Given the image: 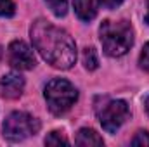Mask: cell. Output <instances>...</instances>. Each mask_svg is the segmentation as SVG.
Here are the masks:
<instances>
[{
	"label": "cell",
	"mask_w": 149,
	"mask_h": 147,
	"mask_svg": "<svg viewBox=\"0 0 149 147\" xmlns=\"http://www.w3.org/2000/svg\"><path fill=\"white\" fill-rule=\"evenodd\" d=\"M74 144H76V146H81V147H90V146H102L104 140H102V137H99V133H95L92 128H81V130L76 133Z\"/></svg>",
	"instance_id": "cell-9"
},
{
	"label": "cell",
	"mask_w": 149,
	"mask_h": 147,
	"mask_svg": "<svg viewBox=\"0 0 149 147\" xmlns=\"http://www.w3.org/2000/svg\"><path fill=\"white\" fill-rule=\"evenodd\" d=\"M139 64H141V68H142V69H146V71L149 73V42L144 45V49H142V52H141Z\"/></svg>",
	"instance_id": "cell-14"
},
{
	"label": "cell",
	"mask_w": 149,
	"mask_h": 147,
	"mask_svg": "<svg viewBox=\"0 0 149 147\" xmlns=\"http://www.w3.org/2000/svg\"><path fill=\"white\" fill-rule=\"evenodd\" d=\"M83 64H85V68L90 69V71L97 69L99 59H97V54H95L94 49H85V50H83Z\"/></svg>",
	"instance_id": "cell-11"
},
{
	"label": "cell",
	"mask_w": 149,
	"mask_h": 147,
	"mask_svg": "<svg viewBox=\"0 0 149 147\" xmlns=\"http://www.w3.org/2000/svg\"><path fill=\"white\" fill-rule=\"evenodd\" d=\"M40 130V121L28 112L16 111L7 116L3 123V137L10 142H21Z\"/></svg>",
	"instance_id": "cell-4"
},
{
	"label": "cell",
	"mask_w": 149,
	"mask_h": 147,
	"mask_svg": "<svg viewBox=\"0 0 149 147\" xmlns=\"http://www.w3.org/2000/svg\"><path fill=\"white\" fill-rule=\"evenodd\" d=\"M16 12L12 0H0V17H9Z\"/></svg>",
	"instance_id": "cell-13"
},
{
	"label": "cell",
	"mask_w": 149,
	"mask_h": 147,
	"mask_svg": "<svg viewBox=\"0 0 149 147\" xmlns=\"http://www.w3.org/2000/svg\"><path fill=\"white\" fill-rule=\"evenodd\" d=\"M132 146H149V133L148 132H139L132 139Z\"/></svg>",
	"instance_id": "cell-15"
},
{
	"label": "cell",
	"mask_w": 149,
	"mask_h": 147,
	"mask_svg": "<svg viewBox=\"0 0 149 147\" xmlns=\"http://www.w3.org/2000/svg\"><path fill=\"white\" fill-rule=\"evenodd\" d=\"M99 0H74V12L81 21H92L97 16Z\"/></svg>",
	"instance_id": "cell-8"
},
{
	"label": "cell",
	"mask_w": 149,
	"mask_h": 147,
	"mask_svg": "<svg viewBox=\"0 0 149 147\" xmlns=\"http://www.w3.org/2000/svg\"><path fill=\"white\" fill-rule=\"evenodd\" d=\"M97 118L102 128L114 133L128 118V106L125 101H108L102 107L97 109Z\"/></svg>",
	"instance_id": "cell-5"
},
{
	"label": "cell",
	"mask_w": 149,
	"mask_h": 147,
	"mask_svg": "<svg viewBox=\"0 0 149 147\" xmlns=\"http://www.w3.org/2000/svg\"><path fill=\"white\" fill-rule=\"evenodd\" d=\"M146 111H148V114H149V99L146 101Z\"/></svg>",
	"instance_id": "cell-18"
},
{
	"label": "cell",
	"mask_w": 149,
	"mask_h": 147,
	"mask_svg": "<svg viewBox=\"0 0 149 147\" xmlns=\"http://www.w3.org/2000/svg\"><path fill=\"white\" fill-rule=\"evenodd\" d=\"M99 35L104 52L111 57L125 55L134 43V31L127 21H104Z\"/></svg>",
	"instance_id": "cell-2"
},
{
	"label": "cell",
	"mask_w": 149,
	"mask_h": 147,
	"mask_svg": "<svg viewBox=\"0 0 149 147\" xmlns=\"http://www.w3.org/2000/svg\"><path fill=\"white\" fill-rule=\"evenodd\" d=\"M45 144H49V146H61V144L68 146L70 140H68L61 132H50V133L45 137Z\"/></svg>",
	"instance_id": "cell-12"
},
{
	"label": "cell",
	"mask_w": 149,
	"mask_h": 147,
	"mask_svg": "<svg viewBox=\"0 0 149 147\" xmlns=\"http://www.w3.org/2000/svg\"><path fill=\"white\" fill-rule=\"evenodd\" d=\"M33 47L54 68L70 69L76 61V45L64 30L45 19H37L30 30Z\"/></svg>",
	"instance_id": "cell-1"
},
{
	"label": "cell",
	"mask_w": 149,
	"mask_h": 147,
	"mask_svg": "<svg viewBox=\"0 0 149 147\" xmlns=\"http://www.w3.org/2000/svg\"><path fill=\"white\" fill-rule=\"evenodd\" d=\"M121 2H123V0H99V3H102L106 9H114V7H118Z\"/></svg>",
	"instance_id": "cell-16"
},
{
	"label": "cell",
	"mask_w": 149,
	"mask_h": 147,
	"mask_svg": "<svg viewBox=\"0 0 149 147\" xmlns=\"http://www.w3.org/2000/svg\"><path fill=\"white\" fill-rule=\"evenodd\" d=\"M24 88V80L16 73L3 74L0 80V92L5 99H17L21 97Z\"/></svg>",
	"instance_id": "cell-7"
},
{
	"label": "cell",
	"mask_w": 149,
	"mask_h": 147,
	"mask_svg": "<svg viewBox=\"0 0 149 147\" xmlns=\"http://www.w3.org/2000/svg\"><path fill=\"white\" fill-rule=\"evenodd\" d=\"M146 21L149 23V0H148V14H146Z\"/></svg>",
	"instance_id": "cell-17"
},
{
	"label": "cell",
	"mask_w": 149,
	"mask_h": 147,
	"mask_svg": "<svg viewBox=\"0 0 149 147\" xmlns=\"http://www.w3.org/2000/svg\"><path fill=\"white\" fill-rule=\"evenodd\" d=\"M43 95H45V101H47L50 112H54L57 116L70 111L78 99L76 88L68 80H63V78H56V80L49 81Z\"/></svg>",
	"instance_id": "cell-3"
},
{
	"label": "cell",
	"mask_w": 149,
	"mask_h": 147,
	"mask_svg": "<svg viewBox=\"0 0 149 147\" xmlns=\"http://www.w3.org/2000/svg\"><path fill=\"white\" fill-rule=\"evenodd\" d=\"M7 57H9V64L16 69H31L35 68L37 61H35V54L33 50L21 40H16L9 45L7 50Z\"/></svg>",
	"instance_id": "cell-6"
},
{
	"label": "cell",
	"mask_w": 149,
	"mask_h": 147,
	"mask_svg": "<svg viewBox=\"0 0 149 147\" xmlns=\"http://www.w3.org/2000/svg\"><path fill=\"white\" fill-rule=\"evenodd\" d=\"M45 3L57 17H63L68 12V0H45Z\"/></svg>",
	"instance_id": "cell-10"
}]
</instances>
